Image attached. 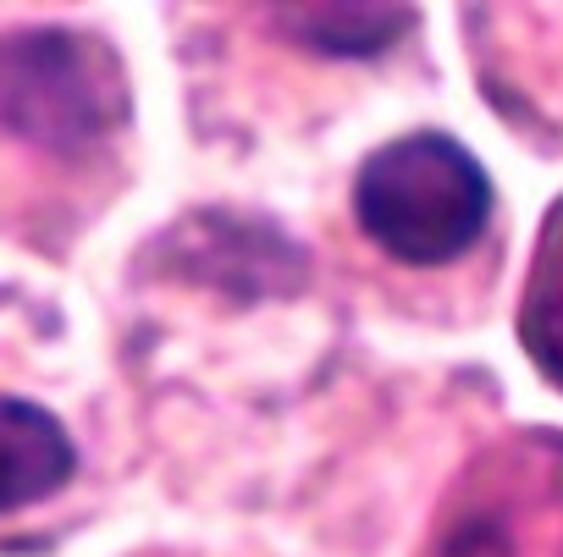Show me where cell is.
Instances as JSON below:
<instances>
[{"label":"cell","instance_id":"obj_1","mask_svg":"<svg viewBox=\"0 0 563 557\" xmlns=\"http://www.w3.org/2000/svg\"><path fill=\"white\" fill-rule=\"evenodd\" d=\"M365 237L404 265H448L492 221L486 166L448 133H404L365 155L354 177Z\"/></svg>","mask_w":563,"mask_h":557},{"label":"cell","instance_id":"obj_2","mask_svg":"<svg viewBox=\"0 0 563 557\" xmlns=\"http://www.w3.org/2000/svg\"><path fill=\"white\" fill-rule=\"evenodd\" d=\"M128 116V78L111 45L78 29L0 40V127L34 149L84 155Z\"/></svg>","mask_w":563,"mask_h":557},{"label":"cell","instance_id":"obj_3","mask_svg":"<svg viewBox=\"0 0 563 557\" xmlns=\"http://www.w3.org/2000/svg\"><path fill=\"white\" fill-rule=\"evenodd\" d=\"M73 469H78V447L62 431V420L29 398L0 392V513L62 491Z\"/></svg>","mask_w":563,"mask_h":557},{"label":"cell","instance_id":"obj_4","mask_svg":"<svg viewBox=\"0 0 563 557\" xmlns=\"http://www.w3.org/2000/svg\"><path fill=\"white\" fill-rule=\"evenodd\" d=\"M519 348L536 359V370L563 387V199L552 204L530 276H525V299H519Z\"/></svg>","mask_w":563,"mask_h":557},{"label":"cell","instance_id":"obj_5","mask_svg":"<svg viewBox=\"0 0 563 557\" xmlns=\"http://www.w3.org/2000/svg\"><path fill=\"white\" fill-rule=\"evenodd\" d=\"M409 7H276V29L321 56H382L409 34Z\"/></svg>","mask_w":563,"mask_h":557}]
</instances>
